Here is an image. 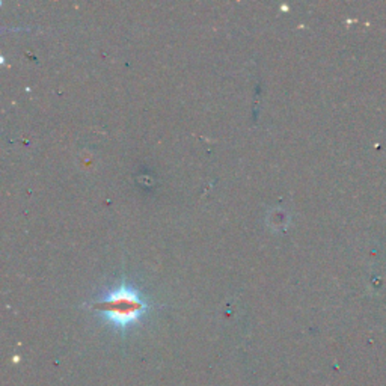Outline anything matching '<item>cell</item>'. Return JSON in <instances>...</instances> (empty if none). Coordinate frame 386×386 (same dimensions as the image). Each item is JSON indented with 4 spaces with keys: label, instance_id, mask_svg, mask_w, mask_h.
I'll use <instances>...</instances> for the list:
<instances>
[{
    "label": "cell",
    "instance_id": "cell-1",
    "mask_svg": "<svg viewBox=\"0 0 386 386\" xmlns=\"http://www.w3.org/2000/svg\"><path fill=\"white\" fill-rule=\"evenodd\" d=\"M97 311L116 329L124 330L143 317L148 303L139 290L129 284H121L104 293L95 303Z\"/></svg>",
    "mask_w": 386,
    "mask_h": 386
}]
</instances>
